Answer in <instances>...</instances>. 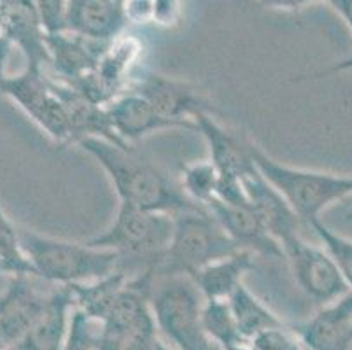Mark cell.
Here are the masks:
<instances>
[{
	"label": "cell",
	"mask_w": 352,
	"mask_h": 350,
	"mask_svg": "<svg viewBox=\"0 0 352 350\" xmlns=\"http://www.w3.org/2000/svg\"><path fill=\"white\" fill-rule=\"evenodd\" d=\"M221 173L214 166L210 160L186 163L181 170V184L182 191L193 204L206 208L207 204L216 198L217 188H219Z\"/></svg>",
	"instance_id": "603a6c76"
},
{
	"label": "cell",
	"mask_w": 352,
	"mask_h": 350,
	"mask_svg": "<svg viewBox=\"0 0 352 350\" xmlns=\"http://www.w3.org/2000/svg\"><path fill=\"white\" fill-rule=\"evenodd\" d=\"M74 312L72 293L67 285L51 291L43 312L32 322L12 350H62Z\"/></svg>",
	"instance_id": "e0dca14e"
},
{
	"label": "cell",
	"mask_w": 352,
	"mask_h": 350,
	"mask_svg": "<svg viewBox=\"0 0 352 350\" xmlns=\"http://www.w3.org/2000/svg\"><path fill=\"white\" fill-rule=\"evenodd\" d=\"M78 146L102 166L120 204L166 212L172 216L204 208L184 195L179 182L172 181L163 170L139 156L130 146L100 137H86L79 140Z\"/></svg>",
	"instance_id": "6da1fadb"
},
{
	"label": "cell",
	"mask_w": 352,
	"mask_h": 350,
	"mask_svg": "<svg viewBox=\"0 0 352 350\" xmlns=\"http://www.w3.org/2000/svg\"><path fill=\"white\" fill-rule=\"evenodd\" d=\"M174 217V235L156 272L158 277H191L210 263L228 258L240 250L207 208L181 212Z\"/></svg>",
	"instance_id": "5b68a950"
},
{
	"label": "cell",
	"mask_w": 352,
	"mask_h": 350,
	"mask_svg": "<svg viewBox=\"0 0 352 350\" xmlns=\"http://www.w3.org/2000/svg\"><path fill=\"white\" fill-rule=\"evenodd\" d=\"M251 343H254L261 350H307L298 335L291 329H286V326L267 329L252 338Z\"/></svg>",
	"instance_id": "f1b7e54d"
},
{
	"label": "cell",
	"mask_w": 352,
	"mask_h": 350,
	"mask_svg": "<svg viewBox=\"0 0 352 350\" xmlns=\"http://www.w3.org/2000/svg\"><path fill=\"white\" fill-rule=\"evenodd\" d=\"M228 303L233 317H235L240 336L248 342H251L252 338H256L267 329L284 326L283 320L275 316L263 301L256 298L244 284H240L235 289V293L228 298Z\"/></svg>",
	"instance_id": "44dd1931"
},
{
	"label": "cell",
	"mask_w": 352,
	"mask_h": 350,
	"mask_svg": "<svg viewBox=\"0 0 352 350\" xmlns=\"http://www.w3.org/2000/svg\"><path fill=\"white\" fill-rule=\"evenodd\" d=\"M97 327L98 324L95 320L89 319L78 308H74L62 350H95Z\"/></svg>",
	"instance_id": "4316f807"
},
{
	"label": "cell",
	"mask_w": 352,
	"mask_h": 350,
	"mask_svg": "<svg viewBox=\"0 0 352 350\" xmlns=\"http://www.w3.org/2000/svg\"><path fill=\"white\" fill-rule=\"evenodd\" d=\"M182 12V0H153V21L163 27L177 23Z\"/></svg>",
	"instance_id": "f546056e"
},
{
	"label": "cell",
	"mask_w": 352,
	"mask_h": 350,
	"mask_svg": "<svg viewBox=\"0 0 352 350\" xmlns=\"http://www.w3.org/2000/svg\"><path fill=\"white\" fill-rule=\"evenodd\" d=\"M259 4L268 9H283V11H298L305 6L321 2V0H258Z\"/></svg>",
	"instance_id": "1f68e13d"
},
{
	"label": "cell",
	"mask_w": 352,
	"mask_h": 350,
	"mask_svg": "<svg viewBox=\"0 0 352 350\" xmlns=\"http://www.w3.org/2000/svg\"><path fill=\"white\" fill-rule=\"evenodd\" d=\"M12 43L9 41L6 35H0V81L4 79L8 74H6V65L9 62V56H11V51H12Z\"/></svg>",
	"instance_id": "836d02e7"
},
{
	"label": "cell",
	"mask_w": 352,
	"mask_h": 350,
	"mask_svg": "<svg viewBox=\"0 0 352 350\" xmlns=\"http://www.w3.org/2000/svg\"><path fill=\"white\" fill-rule=\"evenodd\" d=\"M4 349H8V345H6L4 340H2V336H0V350H4Z\"/></svg>",
	"instance_id": "8d00e7d4"
},
{
	"label": "cell",
	"mask_w": 352,
	"mask_h": 350,
	"mask_svg": "<svg viewBox=\"0 0 352 350\" xmlns=\"http://www.w3.org/2000/svg\"><path fill=\"white\" fill-rule=\"evenodd\" d=\"M340 72H352V54L342 58V60H338V62H333L331 65L326 67V69L318 70V72H314V74H309V76L296 77V79H293V81L296 83L316 81V79H322V77H328V76H333V74H340Z\"/></svg>",
	"instance_id": "4dcf8cb0"
},
{
	"label": "cell",
	"mask_w": 352,
	"mask_h": 350,
	"mask_svg": "<svg viewBox=\"0 0 352 350\" xmlns=\"http://www.w3.org/2000/svg\"><path fill=\"white\" fill-rule=\"evenodd\" d=\"M155 316L126 327H97L95 350H160Z\"/></svg>",
	"instance_id": "7402d4cb"
},
{
	"label": "cell",
	"mask_w": 352,
	"mask_h": 350,
	"mask_svg": "<svg viewBox=\"0 0 352 350\" xmlns=\"http://www.w3.org/2000/svg\"><path fill=\"white\" fill-rule=\"evenodd\" d=\"M280 247L294 281L310 300L328 305L351 291L322 245H312L302 235H296Z\"/></svg>",
	"instance_id": "9c48e42d"
},
{
	"label": "cell",
	"mask_w": 352,
	"mask_h": 350,
	"mask_svg": "<svg viewBox=\"0 0 352 350\" xmlns=\"http://www.w3.org/2000/svg\"><path fill=\"white\" fill-rule=\"evenodd\" d=\"M256 256L249 250L240 249L235 254L223 258L198 270L191 275V281L198 287L204 300H228L244 277L256 268Z\"/></svg>",
	"instance_id": "ffe728a7"
},
{
	"label": "cell",
	"mask_w": 352,
	"mask_h": 350,
	"mask_svg": "<svg viewBox=\"0 0 352 350\" xmlns=\"http://www.w3.org/2000/svg\"><path fill=\"white\" fill-rule=\"evenodd\" d=\"M126 23L123 6L114 0H69V32L72 34L111 44Z\"/></svg>",
	"instance_id": "d6986e66"
},
{
	"label": "cell",
	"mask_w": 352,
	"mask_h": 350,
	"mask_svg": "<svg viewBox=\"0 0 352 350\" xmlns=\"http://www.w3.org/2000/svg\"><path fill=\"white\" fill-rule=\"evenodd\" d=\"M294 333L307 350H352V291L322 305Z\"/></svg>",
	"instance_id": "4fadbf2b"
},
{
	"label": "cell",
	"mask_w": 352,
	"mask_h": 350,
	"mask_svg": "<svg viewBox=\"0 0 352 350\" xmlns=\"http://www.w3.org/2000/svg\"><path fill=\"white\" fill-rule=\"evenodd\" d=\"M160 350H168V349H166V347L162 343V347H160Z\"/></svg>",
	"instance_id": "f35d334b"
},
{
	"label": "cell",
	"mask_w": 352,
	"mask_h": 350,
	"mask_svg": "<svg viewBox=\"0 0 352 350\" xmlns=\"http://www.w3.org/2000/svg\"><path fill=\"white\" fill-rule=\"evenodd\" d=\"M149 301L158 331L177 350H223L204 329L201 310L206 300L190 277L156 275Z\"/></svg>",
	"instance_id": "8992f818"
},
{
	"label": "cell",
	"mask_w": 352,
	"mask_h": 350,
	"mask_svg": "<svg viewBox=\"0 0 352 350\" xmlns=\"http://www.w3.org/2000/svg\"><path fill=\"white\" fill-rule=\"evenodd\" d=\"M0 12L4 19L2 35L25 54L27 67L43 70V67L50 65L46 32L41 25L34 0H0Z\"/></svg>",
	"instance_id": "5bb4252c"
},
{
	"label": "cell",
	"mask_w": 352,
	"mask_h": 350,
	"mask_svg": "<svg viewBox=\"0 0 352 350\" xmlns=\"http://www.w3.org/2000/svg\"><path fill=\"white\" fill-rule=\"evenodd\" d=\"M4 32V19H2V12H0V35Z\"/></svg>",
	"instance_id": "e575fe53"
},
{
	"label": "cell",
	"mask_w": 352,
	"mask_h": 350,
	"mask_svg": "<svg viewBox=\"0 0 352 350\" xmlns=\"http://www.w3.org/2000/svg\"><path fill=\"white\" fill-rule=\"evenodd\" d=\"M46 35L69 32V0H34Z\"/></svg>",
	"instance_id": "83f0119b"
},
{
	"label": "cell",
	"mask_w": 352,
	"mask_h": 350,
	"mask_svg": "<svg viewBox=\"0 0 352 350\" xmlns=\"http://www.w3.org/2000/svg\"><path fill=\"white\" fill-rule=\"evenodd\" d=\"M174 224L175 217L172 214L120 204L113 223L88 243L116 250L121 258V268L128 275L133 274L135 265H139V274L146 270L158 272L170 245Z\"/></svg>",
	"instance_id": "3957f363"
},
{
	"label": "cell",
	"mask_w": 352,
	"mask_h": 350,
	"mask_svg": "<svg viewBox=\"0 0 352 350\" xmlns=\"http://www.w3.org/2000/svg\"><path fill=\"white\" fill-rule=\"evenodd\" d=\"M105 112L116 137L126 146L156 131L174 130V128L186 130L177 121L166 120L146 98L133 91H123L118 95L114 100L105 105Z\"/></svg>",
	"instance_id": "9a60e30c"
},
{
	"label": "cell",
	"mask_w": 352,
	"mask_h": 350,
	"mask_svg": "<svg viewBox=\"0 0 352 350\" xmlns=\"http://www.w3.org/2000/svg\"><path fill=\"white\" fill-rule=\"evenodd\" d=\"M201 322L207 336L221 347L223 350L236 345L240 342H248L240 336L235 317L228 300H206L201 310Z\"/></svg>",
	"instance_id": "cb8c5ba5"
},
{
	"label": "cell",
	"mask_w": 352,
	"mask_h": 350,
	"mask_svg": "<svg viewBox=\"0 0 352 350\" xmlns=\"http://www.w3.org/2000/svg\"><path fill=\"white\" fill-rule=\"evenodd\" d=\"M50 65L60 81L67 85H76L91 72H95L102 54L109 44L95 43L89 39L76 35L72 32L46 35Z\"/></svg>",
	"instance_id": "2e32d148"
},
{
	"label": "cell",
	"mask_w": 352,
	"mask_h": 350,
	"mask_svg": "<svg viewBox=\"0 0 352 350\" xmlns=\"http://www.w3.org/2000/svg\"><path fill=\"white\" fill-rule=\"evenodd\" d=\"M37 277L30 274L9 275L6 289L0 293V336L8 347L14 345L44 310L50 293L35 284Z\"/></svg>",
	"instance_id": "30bf717a"
},
{
	"label": "cell",
	"mask_w": 352,
	"mask_h": 350,
	"mask_svg": "<svg viewBox=\"0 0 352 350\" xmlns=\"http://www.w3.org/2000/svg\"><path fill=\"white\" fill-rule=\"evenodd\" d=\"M249 146L258 172L283 195L303 223L321 219L322 212L338 201L352 200V173L294 168L270 158L252 140Z\"/></svg>",
	"instance_id": "277c9868"
},
{
	"label": "cell",
	"mask_w": 352,
	"mask_h": 350,
	"mask_svg": "<svg viewBox=\"0 0 352 350\" xmlns=\"http://www.w3.org/2000/svg\"><path fill=\"white\" fill-rule=\"evenodd\" d=\"M244 188L248 193L249 204L263 221L265 228L272 237L283 245L286 240L300 235L303 221L293 210L289 204L267 179L259 172L244 179Z\"/></svg>",
	"instance_id": "ac0fdd59"
},
{
	"label": "cell",
	"mask_w": 352,
	"mask_h": 350,
	"mask_svg": "<svg viewBox=\"0 0 352 350\" xmlns=\"http://www.w3.org/2000/svg\"><path fill=\"white\" fill-rule=\"evenodd\" d=\"M351 201H352V200H351Z\"/></svg>",
	"instance_id": "60d3db41"
},
{
	"label": "cell",
	"mask_w": 352,
	"mask_h": 350,
	"mask_svg": "<svg viewBox=\"0 0 352 350\" xmlns=\"http://www.w3.org/2000/svg\"><path fill=\"white\" fill-rule=\"evenodd\" d=\"M206 208L225 228L239 249L249 250L254 256L284 259L280 243L268 233L263 221L259 219L251 205H232L214 198Z\"/></svg>",
	"instance_id": "8fae6325"
},
{
	"label": "cell",
	"mask_w": 352,
	"mask_h": 350,
	"mask_svg": "<svg viewBox=\"0 0 352 350\" xmlns=\"http://www.w3.org/2000/svg\"><path fill=\"white\" fill-rule=\"evenodd\" d=\"M2 274L34 275V270L21 249L18 228L8 219L4 208L0 205V275Z\"/></svg>",
	"instance_id": "d4e9b609"
},
{
	"label": "cell",
	"mask_w": 352,
	"mask_h": 350,
	"mask_svg": "<svg viewBox=\"0 0 352 350\" xmlns=\"http://www.w3.org/2000/svg\"><path fill=\"white\" fill-rule=\"evenodd\" d=\"M345 219H347L349 223H352V208L347 212V214H345Z\"/></svg>",
	"instance_id": "d590c367"
},
{
	"label": "cell",
	"mask_w": 352,
	"mask_h": 350,
	"mask_svg": "<svg viewBox=\"0 0 352 350\" xmlns=\"http://www.w3.org/2000/svg\"><path fill=\"white\" fill-rule=\"evenodd\" d=\"M114 2H118V4H121V6L124 4V0H114Z\"/></svg>",
	"instance_id": "74e56055"
},
{
	"label": "cell",
	"mask_w": 352,
	"mask_h": 350,
	"mask_svg": "<svg viewBox=\"0 0 352 350\" xmlns=\"http://www.w3.org/2000/svg\"><path fill=\"white\" fill-rule=\"evenodd\" d=\"M197 131L209 147V160L221 175L244 181L258 172L251 154V140L217 123L216 116L204 114L195 120Z\"/></svg>",
	"instance_id": "7c38bea8"
},
{
	"label": "cell",
	"mask_w": 352,
	"mask_h": 350,
	"mask_svg": "<svg viewBox=\"0 0 352 350\" xmlns=\"http://www.w3.org/2000/svg\"><path fill=\"white\" fill-rule=\"evenodd\" d=\"M124 91L140 95L166 120L177 121L186 130L197 131L195 120H198L200 116L219 114L216 105H212V102L197 85L153 70L132 74Z\"/></svg>",
	"instance_id": "ba28073f"
},
{
	"label": "cell",
	"mask_w": 352,
	"mask_h": 350,
	"mask_svg": "<svg viewBox=\"0 0 352 350\" xmlns=\"http://www.w3.org/2000/svg\"><path fill=\"white\" fill-rule=\"evenodd\" d=\"M324 2L337 11V14L352 34V0H324Z\"/></svg>",
	"instance_id": "d6a6232c"
},
{
	"label": "cell",
	"mask_w": 352,
	"mask_h": 350,
	"mask_svg": "<svg viewBox=\"0 0 352 350\" xmlns=\"http://www.w3.org/2000/svg\"><path fill=\"white\" fill-rule=\"evenodd\" d=\"M0 95L8 96L44 133L60 146L74 144V130L65 104L43 70L25 67L18 76L0 81Z\"/></svg>",
	"instance_id": "52a82bcc"
},
{
	"label": "cell",
	"mask_w": 352,
	"mask_h": 350,
	"mask_svg": "<svg viewBox=\"0 0 352 350\" xmlns=\"http://www.w3.org/2000/svg\"><path fill=\"white\" fill-rule=\"evenodd\" d=\"M4 350H12V349H11V347H8V349H4Z\"/></svg>",
	"instance_id": "ab89813d"
},
{
	"label": "cell",
	"mask_w": 352,
	"mask_h": 350,
	"mask_svg": "<svg viewBox=\"0 0 352 350\" xmlns=\"http://www.w3.org/2000/svg\"><path fill=\"white\" fill-rule=\"evenodd\" d=\"M309 228H312L314 233L318 235L321 245L337 265L338 272L352 291V240L333 231L331 228L326 226L322 219L310 221Z\"/></svg>",
	"instance_id": "484cf974"
},
{
	"label": "cell",
	"mask_w": 352,
	"mask_h": 350,
	"mask_svg": "<svg viewBox=\"0 0 352 350\" xmlns=\"http://www.w3.org/2000/svg\"><path fill=\"white\" fill-rule=\"evenodd\" d=\"M21 249L34 275L46 284L74 285L94 282L121 268L116 250L100 249L88 242H69L18 228Z\"/></svg>",
	"instance_id": "7a4b0ae2"
}]
</instances>
